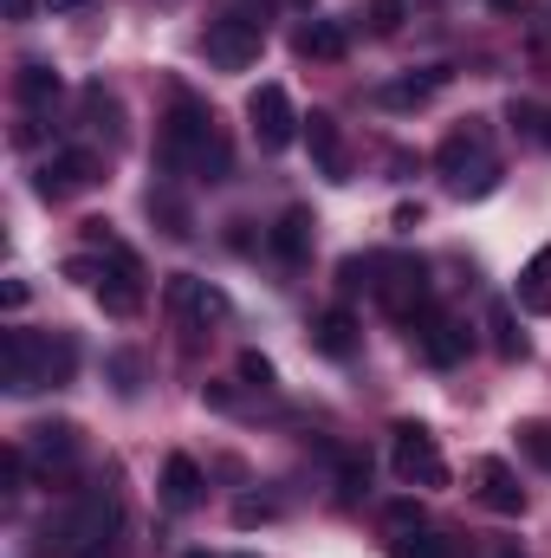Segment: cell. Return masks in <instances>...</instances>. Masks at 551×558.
I'll use <instances>...</instances> for the list:
<instances>
[{
  "instance_id": "obj_24",
  "label": "cell",
  "mask_w": 551,
  "mask_h": 558,
  "mask_svg": "<svg viewBox=\"0 0 551 558\" xmlns=\"http://www.w3.org/2000/svg\"><path fill=\"white\" fill-rule=\"evenodd\" d=\"M390 558H461V553H454V539H441V533L421 526V533H403V539L390 546Z\"/></svg>"
},
{
  "instance_id": "obj_16",
  "label": "cell",
  "mask_w": 551,
  "mask_h": 558,
  "mask_svg": "<svg viewBox=\"0 0 551 558\" xmlns=\"http://www.w3.org/2000/svg\"><path fill=\"white\" fill-rule=\"evenodd\" d=\"M474 481H480V500L493 507V513H526V487H519V474L506 468V461H474Z\"/></svg>"
},
{
  "instance_id": "obj_11",
  "label": "cell",
  "mask_w": 551,
  "mask_h": 558,
  "mask_svg": "<svg viewBox=\"0 0 551 558\" xmlns=\"http://www.w3.org/2000/svg\"><path fill=\"white\" fill-rule=\"evenodd\" d=\"M98 182H105V162H98L91 149H59V156L39 162V195H46V202L85 195V189H98Z\"/></svg>"
},
{
  "instance_id": "obj_17",
  "label": "cell",
  "mask_w": 551,
  "mask_h": 558,
  "mask_svg": "<svg viewBox=\"0 0 551 558\" xmlns=\"http://www.w3.org/2000/svg\"><path fill=\"white\" fill-rule=\"evenodd\" d=\"M311 234H318V215L311 208H285L273 221V254L279 260H305L311 254Z\"/></svg>"
},
{
  "instance_id": "obj_10",
  "label": "cell",
  "mask_w": 551,
  "mask_h": 558,
  "mask_svg": "<svg viewBox=\"0 0 551 558\" xmlns=\"http://www.w3.org/2000/svg\"><path fill=\"white\" fill-rule=\"evenodd\" d=\"M247 124H254V143H260V149H285V143L305 131V118L292 111L285 85H260V92L247 98Z\"/></svg>"
},
{
  "instance_id": "obj_32",
  "label": "cell",
  "mask_w": 551,
  "mask_h": 558,
  "mask_svg": "<svg viewBox=\"0 0 551 558\" xmlns=\"http://www.w3.org/2000/svg\"><path fill=\"white\" fill-rule=\"evenodd\" d=\"M111 371H118V390L137 397V357H111Z\"/></svg>"
},
{
  "instance_id": "obj_33",
  "label": "cell",
  "mask_w": 551,
  "mask_h": 558,
  "mask_svg": "<svg viewBox=\"0 0 551 558\" xmlns=\"http://www.w3.org/2000/svg\"><path fill=\"white\" fill-rule=\"evenodd\" d=\"M493 558H526V553H519V546H500V553H493Z\"/></svg>"
},
{
  "instance_id": "obj_35",
  "label": "cell",
  "mask_w": 551,
  "mask_h": 558,
  "mask_svg": "<svg viewBox=\"0 0 551 558\" xmlns=\"http://www.w3.org/2000/svg\"><path fill=\"white\" fill-rule=\"evenodd\" d=\"M188 558H221V553H188Z\"/></svg>"
},
{
  "instance_id": "obj_9",
  "label": "cell",
  "mask_w": 551,
  "mask_h": 558,
  "mask_svg": "<svg viewBox=\"0 0 551 558\" xmlns=\"http://www.w3.org/2000/svg\"><path fill=\"white\" fill-rule=\"evenodd\" d=\"M162 305H169L182 325H221V318L234 312L221 286H208V279H195V274H169L162 279Z\"/></svg>"
},
{
  "instance_id": "obj_20",
  "label": "cell",
  "mask_w": 551,
  "mask_h": 558,
  "mask_svg": "<svg viewBox=\"0 0 551 558\" xmlns=\"http://www.w3.org/2000/svg\"><path fill=\"white\" fill-rule=\"evenodd\" d=\"M292 52H298V59H344V26L305 20V26H292Z\"/></svg>"
},
{
  "instance_id": "obj_3",
  "label": "cell",
  "mask_w": 551,
  "mask_h": 558,
  "mask_svg": "<svg viewBox=\"0 0 551 558\" xmlns=\"http://www.w3.org/2000/svg\"><path fill=\"white\" fill-rule=\"evenodd\" d=\"M111 533H118V494H111V487H91V494H78L59 520L39 526L33 553L39 558H91Z\"/></svg>"
},
{
  "instance_id": "obj_6",
  "label": "cell",
  "mask_w": 551,
  "mask_h": 558,
  "mask_svg": "<svg viewBox=\"0 0 551 558\" xmlns=\"http://www.w3.org/2000/svg\"><path fill=\"white\" fill-rule=\"evenodd\" d=\"M260 46H267V20H254V13H221V20H208V33H201V52H208V65H221V72H247V65L260 59Z\"/></svg>"
},
{
  "instance_id": "obj_23",
  "label": "cell",
  "mask_w": 551,
  "mask_h": 558,
  "mask_svg": "<svg viewBox=\"0 0 551 558\" xmlns=\"http://www.w3.org/2000/svg\"><path fill=\"white\" fill-rule=\"evenodd\" d=\"M519 305L526 312H551V247H539L532 267L519 274Z\"/></svg>"
},
{
  "instance_id": "obj_7",
  "label": "cell",
  "mask_w": 551,
  "mask_h": 558,
  "mask_svg": "<svg viewBox=\"0 0 551 558\" xmlns=\"http://www.w3.org/2000/svg\"><path fill=\"white\" fill-rule=\"evenodd\" d=\"M390 468L409 487H448V461H441V448H434V435L421 422H396L390 428Z\"/></svg>"
},
{
  "instance_id": "obj_22",
  "label": "cell",
  "mask_w": 551,
  "mask_h": 558,
  "mask_svg": "<svg viewBox=\"0 0 551 558\" xmlns=\"http://www.w3.org/2000/svg\"><path fill=\"white\" fill-rule=\"evenodd\" d=\"M506 124L532 143V149H551V111H546V105H532V98H513V105H506Z\"/></svg>"
},
{
  "instance_id": "obj_15",
  "label": "cell",
  "mask_w": 551,
  "mask_h": 558,
  "mask_svg": "<svg viewBox=\"0 0 551 558\" xmlns=\"http://www.w3.org/2000/svg\"><path fill=\"white\" fill-rule=\"evenodd\" d=\"M441 85H448V65H421V72H403V78L377 85V105H383V111H421Z\"/></svg>"
},
{
  "instance_id": "obj_12",
  "label": "cell",
  "mask_w": 551,
  "mask_h": 558,
  "mask_svg": "<svg viewBox=\"0 0 551 558\" xmlns=\"http://www.w3.org/2000/svg\"><path fill=\"white\" fill-rule=\"evenodd\" d=\"M311 351L331 357V364H351V357H357V312H351V305L318 312V318H311Z\"/></svg>"
},
{
  "instance_id": "obj_31",
  "label": "cell",
  "mask_w": 551,
  "mask_h": 558,
  "mask_svg": "<svg viewBox=\"0 0 551 558\" xmlns=\"http://www.w3.org/2000/svg\"><path fill=\"white\" fill-rule=\"evenodd\" d=\"M519 441H526V454H532V461H546V468H551V428H546V422H526V428H519Z\"/></svg>"
},
{
  "instance_id": "obj_26",
  "label": "cell",
  "mask_w": 551,
  "mask_h": 558,
  "mask_svg": "<svg viewBox=\"0 0 551 558\" xmlns=\"http://www.w3.org/2000/svg\"><path fill=\"white\" fill-rule=\"evenodd\" d=\"M403 20H409V0H370V33H403Z\"/></svg>"
},
{
  "instance_id": "obj_28",
  "label": "cell",
  "mask_w": 551,
  "mask_h": 558,
  "mask_svg": "<svg viewBox=\"0 0 551 558\" xmlns=\"http://www.w3.org/2000/svg\"><path fill=\"white\" fill-rule=\"evenodd\" d=\"M338 481H344V500H357L364 481H370V461L364 454H338Z\"/></svg>"
},
{
  "instance_id": "obj_14",
  "label": "cell",
  "mask_w": 551,
  "mask_h": 558,
  "mask_svg": "<svg viewBox=\"0 0 551 558\" xmlns=\"http://www.w3.org/2000/svg\"><path fill=\"white\" fill-rule=\"evenodd\" d=\"M26 461L33 468H72L78 461V428L72 422H39V428H26Z\"/></svg>"
},
{
  "instance_id": "obj_19",
  "label": "cell",
  "mask_w": 551,
  "mask_h": 558,
  "mask_svg": "<svg viewBox=\"0 0 551 558\" xmlns=\"http://www.w3.org/2000/svg\"><path fill=\"white\" fill-rule=\"evenodd\" d=\"M162 500H169L175 513H188V507L201 500V468H195L188 454H169V461H162Z\"/></svg>"
},
{
  "instance_id": "obj_34",
  "label": "cell",
  "mask_w": 551,
  "mask_h": 558,
  "mask_svg": "<svg viewBox=\"0 0 551 558\" xmlns=\"http://www.w3.org/2000/svg\"><path fill=\"white\" fill-rule=\"evenodd\" d=\"M52 7H85V0H52Z\"/></svg>"
},
{
  "instance_id": "obj_27",
  "label": "cell",
  "mask_w": 551,
  "mask_h": 558,
  "mask_svg": "<svg viewBox=\"0 0 551 558\" xmlns=\"http://www.w3.org/2000/svg\"><path fill=\"white\" fill-rule=\"evenodd\" d=\"M279 513V500H267V494H247V500H234V526H267Z\"/></svg>"
},
{
  "instance_id": "obj_21",
  "label": "cell",
  "mask_w": 551,
  "mask_h": 558,
  "mask_svg": "<svg viewBox=\"0 0 551 558\" xmlns=\"http://www.w3.org/2000/svg\"><path fill=\"white\" fill-rule=\"evenodd\" d=\"M487 331H493V351H500L506 364H519V357H526V338H519V318H513V305H506V299H493V305H487Z\"/></svg>"
},
{
  "instance_id": "obj_2",
  "label": "cell",
  "mask_w": 551,
  "mask_h": 558,
  "mask_svg": "<svg viewBox=\"0 0 551 558\" xmlns=\"http://www.w3.org/2000/svg\"><path fill=\"white\" fill-rule=\"evenodd\" d=\"M78 371V338L72 331H7L0 338V384L13 397H33L46 384H72Z\"/></svg>"
},
{
  "instance_id": "obj_8",
  "label": "cell",
  "mask_w": 551,
  "mask_h": 558,
  "mask_svg": "<svg viewBox=\"0 0 551 558\" xmlns=\"http://www.w3.org/2000/svg\"><path fill=\"white\" fill-rule=\"evenodd\" d=\"M409 338H415V351H421V364H434V371H454L474 351V331L461 318H448L441 305H428L421 318H409Z\"/></svg>"
},
{
  "instance_id": "obj_29",
  "label": "cell",
  "mask_w": 551,
  "mask_h": 558,
  "mask_svg": "<svg viewBox=\"0 0 551 558\" xmlns=\"http://www.w3.org/2000/svg\"><path fill=\"white\" fill-rule=\"evenodd\" d=\"M241 384H247V390H273V364H267L260 351H241Z\"/></svg>"
},
{
  "instance_id": "obj_1",
  "label": "cell",
  "mask_w": 551,
  "mask_h": 558,
  "mask_svg": "<svg viewBox=\"0 0 551 558\" xmlns=\"http://www.w3.org/2000/svg\"><path fill=\"white\" fill-rule=\"evenodd\" d=\"M162 169L188 182H228V137L215 131V111L188 92H175V111L162 124Z\"/></svg>"
},
{
  "instance_id": "obj_25",
  "label": "cell",
  "mask_w": 551,
  "mask_h": 558,
  "mask_svg": "<svg viewBox=\"0 0 551 558\" xmlns=\"http://www.w3.org/2000/svg\"><path fill=\"white\" fill-rule=\"evenodd\" d=\"M149 215L162 221V234H175V241H188V208L169 195V189H149Z\"/></svg>"
},
{
  "instance_id": "obj_13",
  "label": "cell",
  "mask_w": 551,
  "mask_h": 558,
  "mask_svg": "<svg viewBox=\"0 0 551 558\" xmlns=\"http://www.w3.org/2000/svg\"><path fill=\"white\" fill-rule=\"evenodd\" d=\"M305 143H311V162H318V175H325V182H351L344 131H338V118H331V111H311V118H305Z\"/></svg>"
},
{
  "instance_id": "obj_30",
  "label": "cell",
  "mask_w": 551,
  "mask_h": 558,
  "mask_svg": "<svg viewBox=\"0 0 551 558\" xmlns=\"http://www.w3.org/2000/svg\"><path fill=\"white\" fill-rule=\"evenodd\" d=\"M383 520H390V533H421V507L415 500H390Z\"/></svg>"
},
{
  "instance_id": "obj_5",
  "label": "cell",
  "mask_w": 551,
  "mask_h": 558,
  "mask_svg": "<svg viewBox=\"0 0 551 558\" xmlns=\"http://www.w3.org/2000/svg\"><path fill=\"white\" fill-rule=\"evenodd\" d=\"M370 292L383 299V312L396 325H409V318H421L434 305L428 299V267L409 260V254H370Z\"/></svg>"
},
{
  "instance_id": "obj_4",
  "label": "cell",
  "mask_w": 551,
  "mask_h": 558,
  "mask_svg": "<svg viewBox=\"0 0 551 558\" xmlns=\"http://www.w3.org/2000/svg\"><path fill=\"white\" fill-rule=\"evenodd\" d=\"M434 162H441V175H448L454 195H493V189H500V162H493V149H487V124H480V118L454 124L448 143L434 149Z\"/></svg>"
},
{
  "instance_id": "obj_18",
  "label": "cell",
  "mask_w": 551,
  "mask_h": 558,
  "mask_svg": "<svg viewBox=\"0 0 551 558\" xmlns=\"http://www.w3.org/2000/svg\"><path fill=\"white\" fill-rule=\"evenodd\" d=\"M13 92H20V105H26V111H46V105H59V92H65V85H59V72H52L46 59H26V65H20V78H13Z\"/></svg>"
}]
</instances>
